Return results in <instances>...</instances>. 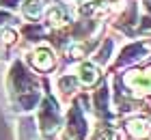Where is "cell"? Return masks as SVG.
Masks as SVG:
<instances>
[{
  "instance_id": "1",
  "label": "cell",
  "mask_w": 151,
  "mask_h": 140,
  "mask_svg": "<svg viewBox=\"0 0 151 140\" xmlns=\"http://www.w3.org/2000/svg\"><path fill=\"white\" fill-rule=\"evenodd\" d=\"M41 127H43L45 134H52L58 127V108L52 103V99H47L43 103V110H41Z\"/></svg>"
},
{
  "instance_id": "4",
  "label": "cell",
  "mask_w": 151,
  "mask_h": 140,
  "mask_svg": "<svg viewBox=\"0 0 151 140\" xmlns=\"http://www.w3.org/2000/svg\"><path fill=\"white\" fill-rule=\"evenodd\" d=\"M41 9H43V6H41L39 0H28L26 6H24V13H26V15H30V17H35V15L41 13Z\"/></svg>"
},
{
  "instance_id": "3",
  "label": "cell",
  "mask_w": 151,
  "mask_h": 140,
  "mask_svg": "<svg viewBox=\"0 0 151 140\" xmlns=\"http://www.w3.org/2000/svg\"><path fill=\"white\" fill-rule=\"evenodd\" d=\"M97 67H95V65H88V62H86V65H82L80 67V80L82 82H86V84H93L95 80H97Z\"/></svg>"
},
{
  "instance_id": "2",
  "label": "cell",
  "mask_w": 151,
  "mask_h": 140,
  "mask_svg": "<svg viewBox=\"0 0 151 140\" xmlns=\"http://www.w3.org/2000/svg\"><path fill=\"white\" fill-rule=\"evenodd\" d=\"M32 56H35L32 60H35V65H37L39 69H50V67L54 65L52 52H50V50H45V47H41V50H37V52L32 54Z\"/></svg>"
}]
</instances>
